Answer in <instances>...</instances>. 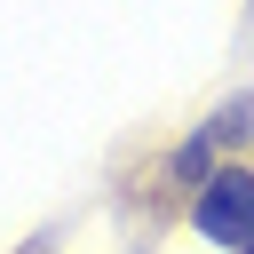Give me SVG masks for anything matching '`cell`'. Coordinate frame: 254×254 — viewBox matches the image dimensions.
I'll return each mask as SVG.
<instances>
[{
	"label": "cell",
	"instance_id": "cell-1",
	"mask_svg": "<svg viewBox=\"0 0 254 254\" xmlns=\"http://www.w3.org/2000/svg\"><path fill=\"white\" fill-rule=\"evenodd\" d=\"M190 222H198V238H214V246H246V238H254V167H222V175H206Z\"/></svg>",
	"mask_w": 254,
	"mask_h": 254
},
{
	"label": "cell",
	"instance_id": "cell-2",
	"mask_svg": "<svg viewBox=\"0 0 254 254\" xmlns=\"http://www.w3.org/2000/svg\"><path fill=\"white\" fill-rule=\"evenodd\" d=\"M246 254H254V238H246Z\"/></svg>",
	"mask_w": 254,
	"mask_h": 254
}]
</instances>
